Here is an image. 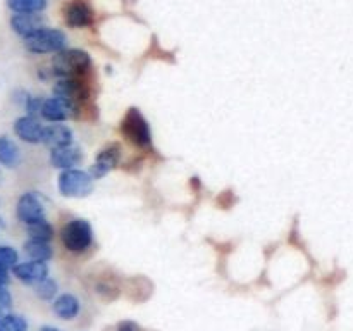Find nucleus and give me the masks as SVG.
Segmentation results:
<instances>
[{
  "instance_id": "nucleus-1",
  "label": "nucleus",
  "mask_w": 353,
  "mask_h": 331,
  "mask_svg": "<svg viewBox=\"0 0 353 331\" xmlns=\"http://www.w3.org/2000/svg\"><path fill=\"white\" fill-rule=\"evenodd\" d=\"M92 66V59L85 50L79 48H69V50L57 52L54 55L50 69H48L47 78L55 76V78H71V76L79 74V72L86 71Z\"/></svg>"
},
{
  "instance_id": "nucleus-2",
  "label": "nucleus",
  "mask_w": 353,
  "mask_h": 331,
  "mask_svg": "<svg viewBox=\"0 0 353 331\" xmlns=\"http://www.w3.org/2000/svg\"><path fill=\"white\" fill-rule=\"evenodd\" d=\"M68 45V38L61 30L54 28H41L40 31L31 37L24 38V47L31 54H57L62 52Z\"/></svg>"
},
{
  "instance_id": "nucleus-3",
  "label": "nucleus",
  "mask_w": 353,
  "mask_h": 331,
  "mask_svg": "<svg viewBox=\"0 0 353 331\" xmlns=\"http://www.w3.org/2000/svg\"><path fill=\"white\" fill-rule=\"evenodd\" d=\"M61 240L69 252L81 254L93 243L92 226L85 219H71L62 226Z\"/></svg>"
},
{
  "instance_id": "nucleus-4",
  "label": "nucleus",
  "mask_w": 353,
  "mask_h": 331,
  "mask_svg": "<svg viewBox=\"0 0 353 331\" xmlns=\"http://www.w3.org/2000/svg\"><path fill=\"white\" fill-rule=\"evenodd\" d=\"M121 131L137 147L148 148L152 145L150 126H148L143 114L138 109H134V107H131L126 112V116H124L123 123H121Z\"/></svg>"
},
{
  "instance_id": "nucleus-5",
  "label": "nucleus",
  "mask_w": 353,
  "mask_h": 331,
  "mask_svg": "<svg viewBox=\"0 0 353 331\" xmlns=\"http://www.w3.org/2000/svg\"><path fill=\"white\" fill-rule=\"evenodd\" d=\"M59 192L65 197H88L93 192V176L81 169H64L59 176Z\"/></svg>"
},
{
  "instance_id": "nucleus-6",
  "label": "nucleus",
  "mask_w": 353,
  "mask_h": 331,
  "mask_svg": "<svg viewBox=\"0 0 353 331\" xmlns=\"http://www.w3.org/2000/svg\"><path fill=\"white\" fill-rule=\"evenodd\" d=\"M79 103L74 100L62 99V97H50L45 99L43 107H41V117L50 123H62L78 114Z\"/></svg>"
},
{
  "instance_id": "nucleus-7",
  "label": "nucleus",
  "mask_w": 353,
  "mask_h": 331,
  "mask_svg": "<svg viewBox=\"0 0 353 331\" xmlns=\"http://www.w3.org/2000/svg\"><path fill=\"white\" fill-rule=\"evenodd\" d=\"M16 216L23 224L37 223L45 219V205L37 192H26L19 197L16 205Z\"/></svg>"
},
{
  "instance_id": "nucleus-8",
  "label": "nucleus",
  "mask_w": 353,
  "mask_h": 331,
  "mask_svg": "<svg viewBox=\"0 0 353 331\" xmlns=\"http://www.w3.org/2000/svg\"><path fill=\"white\" fill-rule=\"evenodd\" d=\"M43 130L45 126L38 121V117L30 116H21L14 121V133L17 138H21L26 143H41L43 140Z\"/></svg>"
},
{
  "instance_id": "nucleus-9",
  "label": "nucleus",
  "mask_w": 353,
  "mask_h": 331,
  "mask_svg": "<svg viewBox=\"0 0 353 331\" xmlns=\"http://www.w3.org/2000/svg\"><path fill=\"white\" fill-rule=\"evenodd\" d=\"M121 159V147L117 143L107 145L103 150L99 152L97 155V161L93 162V166L90 168V174L93 176V179H100L107 174L109 171H112L117 166Z\"/></svg>"
},
{
  "instance_id": "nucleus-10",
  "label": "nucleus",
  "mask_w": 353,
  "mask_h": 331,
  "mask_svg": "<svg viewBox=\"0 0 353 331\" xmlns=\"http://www.w3.org/2000/svg\"><path fill=\"white\" fill-rule=\"evenodd\" d=\"M65 23L72 28H85L93 23V9L86 0H71L64 9Z\"/></svg>"
},
{
  "instance_id": "nucleus-11",
  "label": "nucleus",
  "mask_w": 353,
  "mask_h": 331,
  "mask_svg": "<svg viewBox=\"0 0 353 331\" xmlns=\"http://www.w3.org/2000/svg\"><path fill=\"white\" fill-rule=\"evenodd\" d=\"M10 28L19 37L28 38L33 33L40 31L45 28V17L40 12H30V14H14L10 17Z\"/></svg>"
},
{
  "instance_id": "nucleus-12",
  "label": "nucleus",
  "mask_w": 353,
  "mask_h": 331,
  "mask_svg": "<svg viewBox=\"0 0 353 331\" xmlns=\"http://www.w3.org/2000/svg\"><path fill=\"white\" fill-rule=\"evenodd\" d=\"M12 272L19 281L26 283V285H37L41 279L48 278V265L47 262L41 261L21 262V264L14 265Z\"/></svg>"
},
{
  "instance_id": "nucleus-13",
  "label": "nucleus",
  "mask_w": 353,
  "mask_h": 331,
  "mask_svg": "<svg viewBox=\"0 0 353 331\" xmlns=\"http://www.w3.org/2000/svg\"><path fill=\"white\" fill-rule=\"evenodd\" d=\"M83 161V152L79 147L68 145V147L52 148L50 164L57 169H72Z\"/></svg>"
},
{
  "instance_id": "nucleus-14",
  "label": "nucleus",
  "mask_w": 353,
  "mask_h": 331,
  "mask_svg": "<svg viewBox=\"0 0 353 331\" xmlns=\"http://www.w3.org/2000/svg\"><path fill=\"white\" fill-rule=\"evenodd\" d=\"M41 143H45L50 148H61L72 145L71 128H68L65 124H50V126H45Z\"/></svg>"
},
{
  "instance_id": "nucleus-15",
  "label": "nucleus",
  "mask_w": 353,
  "mask_h": 331,
  "mask_svg": "<svg viewBox=\"0 0 353 331\" xmlns=\"http://www.w3.org/2000/svg\"><path fill=\"white\" fill-rule=\"evenodd\" d=\"M52 92H54L55 97L74 100L78 103L83 99V95H85V88H83V85L74 76H71V78H57Z\"/></svg>"
},
{
  "instance_id": "nucleus-16",
  "label": "nucleus",
  "mask_w": 353,
  "mask_h": 331,
  "mask_svg": "<svg viewBox=\"0 0 353 331\" xmlns=\"http://www.w3.org/2000/svg\"><path fill=\"white\" fill-rule=\"evenodd\" d=\"M54 312L61 319H74L79 314V300L71 293H64L54 300Z\"/></svg>"
},
{
  "instance_id": "nucleus-17",
  "label": "nucleus",
  "mask_w": 353,
  "mask_h": 331,
  "mask_svg": "<svg viewBox=\"0 0 353 331\" xmlns=\"http://www.w3.org/2000/svg\"><path fill=\"white\" fill-rule=\"evenodd\" d=\"M24 254L31 259V261H41V262H47L50 261L52 255H54V250H52L50 243L48 241H41V240H30L24 243Z\"/></svg>"
},
{
  "instance_id": "nucleus-18",
  "label": "nucleus",
  "mask_w": 353,
  "mask_h": 331,
  "mask_svg": "<svg viewBox=\"0 0 353 331\" xmlns=\"http://www.w3.org/2000/svg\"><path fill=\"white\" fill-rule=\"evenodd\" d=\"M19 148L9 137H0V164L6 168H16L19 162Z\"/></svg>"
},
{
  "instance_id": "nucleus-19",
  "label": "nucleus",
  "mask_w": 353,
  "mask_h": 331,
  "mask_svg": "<svg viewBox=\"0 0 353 331\" xmlns=\"http://www.w3.org/2000/svg\"><path fill=\"white\" fill-rule=\"evenodd\" d=\"M7 6L16 14L41 12L47 7V0H7Z\"/></svg>"
},
{
  "instance_id": "nucleus-20",
  "label": "nucleus",
  "mask_w": 353,
  "mask_h": 331,
  "mask_svg": "<svg viewBox=\"0 0 353 331\" xmlns=\"http://www.w3.org/2000/svg\"><path fill=\"white\" fill-rule=\"evenodd\" d=\"M28 234L33 240H41V241H50L54 238V226L48 223L47 219L37 221V223H31L26 226Z\"/></svg>"
},
{
  "instance_id": "nucleus-21",
  "label": "nucleus",
  "mask_w": 353,
  "mask_h": 331,
  "mask_svg": "<svg viewBox=\"0 0 353 331\" xmlns=\"http://www.w3.org/2000/svg\"><path fill=\"white\" fill-rule=\"evenodd\" d=\"M28 323L23 316L17 314H6L0 317V331H26Z\"/></svg>"
},
{
  "instance_id": "nucleus-22",
  "label": "nucleus",
  "mask_w": 353,
  "mask_h": 331,
  "mask_svg": "<svg viewBox=\"0 0 353 331\" xmlns=\"http://www.w3.org/2000/svg\"><path fill=\"white\" fill-rule=\"evenodd\" d=\"M34 293H37V297H40L41 300H52L55 297V293H57V283L50 278L41 279L40 283L34 285Z\"/></svg>"
},
{
  "instance_id": "nucleus-23",
  "label": "nucleus",
  "mask_w": 353,
  "mask_h": 331,
  "mask_svg": "<svg viewBox=\"0 0 353 331\" xmlns=\"http://www.w3.org/2000/svg\"><path fill=\"white\" fill-rule=\"evenodd\" d=\"M19 255H17L16 248L9 247V245H0V268L12 269L14 265L19 264Z\"/></svg>"
},
{
  "instance_id": "nucleus-24",
  "label": "nucleus",
  "mask_w": 353,
  "mask_h": 331,
  "mask_svg": "<svg viewBox=\"0 0 353 331\" xmlns=\"http://www.w3.org/2000/svg\"><path fill=\"white\" fill-rule=\"evenodd\" d=\"M43 99H40V97H28L26 103H24V109H26V112L30 114V116H41V107H43Z\"/></svg>"
},
{
  "instance_id": "nucleus-25",
  "label": "nucleus",
  "mask_w": 353,
  "mask_h": 331,
  "mask_svg": "<svg viewBox=\"0 0 353 331\" xmlns=\"http://www.w3.org/2000/svg\"><path fill=\"white\" fill-rule=\"evenodd\" d=\"M10 307H12V297H10L9 290H6V286L0 288V317L9 314Z\"/></svg>"
},
{
  "instance_id": "nucleus-26",
  "label": "nucleus",
  "mask_w": 353,
  "mask_h": 331,
  "mask_svg": "<svg viewBox=\"0 0 353 331\" xmlns=\"http://www.w3.org/2000/svg\"><path fill=\"white\" fill-rule=\"evenodd\" d=\"M117 331H140V328L133 321H123V323L117 324Z\"/></svg>"
},
{
  "instance_id": "nucleus-27",
  "label": "nucleus",
  "mask_w": 353,
  "mask_h": 331,
  "mask_svg": "<svg viewBox=\"0 0 353 331\" xmlns=\"http://www.w3.org/2000/svg\"><path fill=\"white\" fill-rule=\"evenodd\" d=\"M10 276H9V269L0 268V286H6L9 283Z\"/></svg>"
},
{
  "instance_id": "nucleus-28",
  "label": "nucleus",
  "mask_w": 353,
  "mask_h": 331,
  "mask_svg": "<svg viewBox=\"0 0 353 331\" xmlns=\"http://www.w3.org/2000/svg\"><path fill=\"white\" fill-rule=\"evenodd\" d=\"M40 331H61V330H57V328L54 326H41Z\"/></svg>"
},
{
  "instance_id": "nucleus-29",
  "label": "nucleus",
  "mask_w": 353,
  "mask_h": 331,
  "mask_svg": "<svg viewBox=\"0 0 353 331\" xmlns=\"http://www.w3.org/2000/svg\"><path fill=\"white\" fill-rule=\"evenodd\" d=\"M3 226H6V224H3V221H2V217H0V231L3 230Z\"/></svg>"
},
{
  "instance_id": "nucleus-30",
  "label": "nucleus",
  "mask_w": 353,
  "mask_h": 331,
  "mask_svg": "<svg viewBox=\"0 0 353 331\" xmlns=\"http://www.w3.org/2000/svg\"><path fill=\"white\" fill-rule=\"evenodd\" d=\"M0 179H2V174H0Z\"/></svg>"
},
{
  "instance_id": "nucleus-31",
  "label": "nucleus",
  "mask_w": 353,
  "mask_h": 331,
  "mask_svg": "<svg viewBox=\"0 0 353 331\" xmlns=\"http://www.w3.org/2000/svg\"><path fill=\"white\" fill-rule=\"evenodd\" d=\"M0 288H2V286H0Z\"/></svg>"
}]
</instances>
